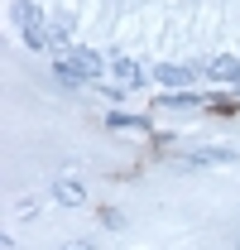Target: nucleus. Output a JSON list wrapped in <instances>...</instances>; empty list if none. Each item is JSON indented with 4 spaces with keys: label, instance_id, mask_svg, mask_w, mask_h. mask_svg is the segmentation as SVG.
Segmentation results:
<instances>
[{
    "label": "nucleus",
    "instance_id": "obj_13",
    "mask_svg": "<svg viewBox=\"0 0 240 250\" xmlns=\"http://www.w3.org/2000/svg\"><path fill=\"white\" fill-rule=\"evenodd\" d=\"M62 250H96V246H91V241H67Z\"/></svg>",
    "mask_w": 240,
    "mask_h": 250
},
{
    "label": "nucleus",
    "instance_id": "obj_9",
    "mask_svg": "<svg viewBox=\"0 0 240 250\" xmlns=\"http://www.w3.org/2000/svg\"><path fill=\"white\" fill-rule=\"evenodd\" d=\"M106 125H111V130H144V135L154 130L149 116H125V111H106Z\"/></svg>",
    "mask_w": 240,
    "mask_h": 250
},
{
    "label": "nucleus",
    "instance_id": "obj_2",
    "mask_svg": "<svg viewBox=\"0 0 240 250\" xmlns=\"http://www.w3.org/2000/svg\"><path fill=\"white\" fill-rule=\"evenodd\" d=\"M149 77L163 92H182V87H197L207 77V62H159V67H149Z\"/></svg>",
    "mask_w": 240,
    "mask_h": 250
},
{
    "label": "nucleus",
    "instance_id": "obj_11",
    "mask_svg": "<svg viewBox=\"0 0 240 250\" xmlns=\"http://www.w3.org/2000/svg\"><path fill=\"white\" fill-rule=\"evenodd\" d=\"M48 39H53V48H72V24L67 20H48Z\"/></svg>",
    "mask_w": 240,
    "mask_h": 250
},
{
    "label": "nucleus",
    "instance_id": "obj_3",
    "mask_svg": "<svg viewBox=\"0 0 240 250\" xmlns=\"http://www.w3.org/2000/svg\"><path fill=\"white\" fill-rule=\"evenodd\" d=\"M111 82H120L125 92H140V87L149 82V72H144L135 58H111Z\"/></svg>",
    "mask_w": 240,
    "mask_h": 250
},
{
    "label": "nucleus",
    "instance_id": "obj_4",
    "mask_svg": "<svg viewBox=\"0 0 240 250\" xmlns=\"http://www.w3.org/2000/svg\"><path fill=\"white\" fill-rule=\"evenodd\" d=\"M187 168H221V164H236V149H226V145H216V149H192V154H182Z\"/></svg>",
    "mask_w": 240,
    "mask_h": 250
},
{
    "label": "nucleus",
    "instance_id": "obj_12",
    "mask_svg": "<svg viewBox=\"0 0 240 250\" xmlns=\"http://www.w3.org/2000/svg\"><path fill=\"white\" fill-rule=\"evenodd\" d=\"M101 226H106V231H120V226H125V212H116V207H101Z\"/></svg>",
    "mask_w": 240,
    "mask_h": 250
},
{
    "label": "nucleus",
    "instance_id": "obj_6",
    "mask_svg": "<svg viewBox=\"0 0 240 250\" xmlns=\"http://www.w3.org/2000/svg\"><path fill=\"white\" fill-rule=\"evenodd\" d=\"M10 20L20 24V34H29V29H48V20H43V10H39L34 0H15V10H10Z\"/></svg>",
    "mask_w": 240,
    "mask_h": 250
},
{
    "label": "nucleus",
    "instance_id": "obj_8",
    "mask_svg": "<svg viewBox=\"0 0 240 250\" xmlns=\"http://www.w3.org/2000/svg\"><path fill=\"white\" fill-rule=\"evenodd\" d=\"M159 106H163V111H197V106H207V96H197L192 87H182V92H163Z\"/></svg>",
    "mask_w": 240,
    "mask_h": 250
},
{
    "label": "nucleus",
    "instance_id": "obj_7",
    "mask_svg": "<svg viewBox=\"0 0 240 250\" xmlns=\"http://www.w3.org/2000/svg\"><path fill=\"white\" fill-rule=\"evenodd\" d=\"M53 202H62V207H82V202H87V188H82V178L62 173L58 183H53Z\"/></svg>",
    "mask_w": 240,
    "mask_h": 250
},
{
    "label": "nucleus",
    "instance_id": "obj_10",
    "mask_svg": "<svg viewBox=\"0 0 240 250\" xmlns=\"http://www.w3.org/2000/svg\"><path fill=\"white\" fill-rule=\"evenodd\" d=\"M207 111H211V116H236L240 101H236V96H226V92H216V96H207Z\"/></svg>",
    "mask_w": 240,
    "mask_h": 250
},
{
    "label": "nucleus",
    "instance_id": "obj_1",
    "mask_svg": "<svg viewBox=\"0 0 240 250\" xmlns=\"http://www.w3.org/2000/svg\"><path fill=\"white\" fill-rule=\"evenodd\" d=\"M53 72H58L62 82H72V87H91V82H101L106 72H111V62L101 58V53H91L82 43H72L58 62H53Z\"/></svg>",
    "mask_w": 240,
    "mask_h": 250
},
{
    "label": "nucleus",
    "instance_id": "obj_5",
    "mask_svg": "<svg viewBox=\"0 0 240 250\" xmlns=\"http://www.w3.org/2000/svg\"><path fill=\"white\" fill-rule=\"evenodd\" d=\"M207 77L221 82V87H226V82L240 87V58H236V53H216V58H207Z\"/></svg>",
    "mask_w": 240,
    "mask_h": 250
}]
</instances>
